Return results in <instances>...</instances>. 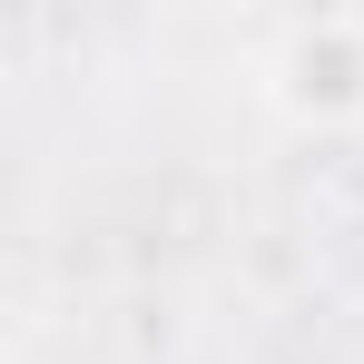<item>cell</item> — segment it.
Here are the masks:
<instances>
[{
  "instance_id": "cell-1",
  "label": "cell",
  "mask_w": 364,
  "mask_h": 364,
  "mask_svg": "<svg viewBox=\"0 0 364 364\" xmlns=\"http://www.w3.org/2000/svg\"><path fill=\"white\" fill-rule=\"evenodd\" d=\"M256 99L305 138H345L364 128V10H296L276 20L266 60H256Z\"/></svg>"
}]
</instances>
